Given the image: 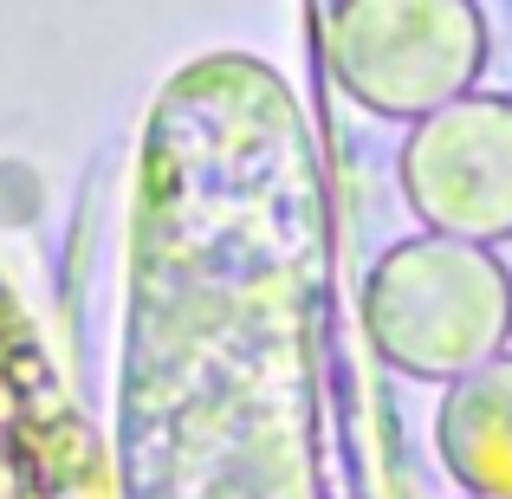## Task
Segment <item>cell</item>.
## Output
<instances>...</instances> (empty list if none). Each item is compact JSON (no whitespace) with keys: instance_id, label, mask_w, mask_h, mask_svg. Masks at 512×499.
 <instances>
[{"instance_id":"6da1fadb","label":"cell","mask_w":512,"mask_h":499,"mask_svg":"<svg viewBox=\"0 0 512 499\" xmlns=\"http://www.w3.org/2000/svg\"><path fill=\"white\" fill-rule=\"evenodd\" d=\"M338 52L363 98L415 111L461 91L480 59V26L461 0H357Z\"/></svg>"},{"instance_id":"3957f363","label":"cell","mask_w":512,"mask_h":499,"mask_svg":"<svg viewBox=\"0 0 512 499\" xmlns=\"http://www.w3.org/2000/svg\"><path fill=\"white\" fill-rule=\"evenodd\" d=\"M480 467L512 487V370L480 383Z\"/></svg>"},{"instance_id":"7a4b0ae2","label":"cell","mask_w":512,"mask_h":499,"mask_svg":"<svg viewBox=\"0 0 512 499\" xmlns=\"http://www.w3.org/2000/svg\"><path fill=\"white\" fill-rule=\"evenodd\" d=\"M415 195L467 240L512 234V104H461L415 150Z\"/></svg>"}]
</instances>
